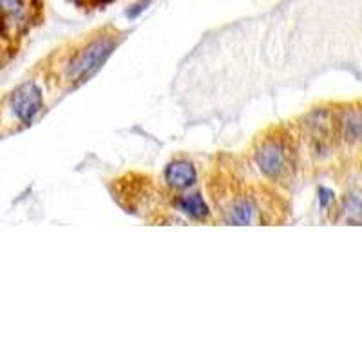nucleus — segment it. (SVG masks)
<instances>
[{
	"label": "nucleus",
	"instance_id": "obj_1",
	"mask_svg": "<svg viewBox=\"0 0 362 362\" xmlns=\"http://www.w3.org/2000/svg\"><path fill=\"white\" fill-rule=\"evenodd\" d=\"M296 145L286 132L276 131V134L261 138L255 148V163L261 173L272 181H288L296 170Z\"/></svg>",
	"mask_w": 362,
	"mask_h": 362
},
{
	"label": "nucleus",
	"instance_id": "obj_2",
	"mask_svg": "<svg viewBox=\"0 0 362 362\" xmlns=\"http://www.w3.org/2000/svg\"><path fill=\"white\" fill-rule=\"evenodd\" d=\"M112 49H115V40H111V38H100V40H95L93 44L87 45L86 49L80 51L71 60V66L67 69L71 82H74L76 86L87 82L105 64Z\"/></svg>",
	"mask_w": 362,
	"mask_h": 362
},
{
	"label": "nucleus",
	"instance_id": "obj_5",
	"mask_svg": "<svg viewBox=\"0 0 362 362\" xmlns=\"http://www.w3.org/2000/svg\"><path fill=\"white\" fill-rule=\"evenodd\" d=\"M174 206L185 216H189V218L199 219V221H203V219H206L210 216L209 206H206V203L203 202V198L198 192L180 196V198L174 202Z\"/></svg>",
	"mask_w": 362,
	"mask_h": 362
},
{
	"label": "nucleus",
	"instance_id": "obj_3",
	"mask_svg": "<svg viewBox=\"0 0 362 362\" xmlns=\"http://www.w3.org/2000/svg\"><path fill=\"white\" fill-rule=\"evenodd\" d=\"M11 109L22 124H31L42 109V90L37 83L25 82L13 90Z\"/></svg>",
	"mask_w": 362,
	"mask_h": 362
},
{
	"label": "nucleus",
	"instance_id": "obj_4",
	"mask_svg": "<svg viewBox=\"0 0 362 362\" xmlns=\"http://www.w3.org/2000/svg\"><path fill=\"white\" fill-rule=\"evenodd\" d=\"M196 180H198V173H196L192 161L189 160H174L165 169V181L170 189H189L196 183Z\"/></svg>",
	"mask_w": 362,
	"mask_h": 362
}]
</instances>
